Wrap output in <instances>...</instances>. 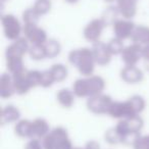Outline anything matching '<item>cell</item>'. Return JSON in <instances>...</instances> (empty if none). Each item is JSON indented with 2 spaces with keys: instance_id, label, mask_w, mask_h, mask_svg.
Instances as JSON below:
<instances>
[{
  "instance_id": "1",
  "label": "cell",
  "mask_w": 149,
  "mask_h": 149,
  "mask_svg": "<svg viewBox=\"0 0 149 149\" xmlns=\"http://www.w3.org/2000/svg\"><path fill=\"white\" fill-rule=\"evenodd\" d=\"M68 59L72 66L77 68L82 77H90L94 74L97 63L94 58L92 48L81 47L70 50Z\"/></svg>"
},
{
  "instance_id": "2",
  "label": "cell",
  "mask_w": 149,
  "mask_h": 149,
  "mask_svg": "<svg viewBox=\"0 0 149 149\" xmlns=\"http://www.w3.org/2000/svg\"><path fill=\"white\" fill-rule=\"evenodd\" d=\"M44 149H72V143L65 128L61 126L51 129L42 139Z\"/></svg>"
},
{
  "instance_id": "3",
  "label": "cell",
  "mask_w": 149,
  "mask_h": 149,
  "mask_svg": "<svg viewBox=\"0 0 149 149\" xmlns=\"http://www.w3.org/2000/svg\"><path fill=\"white\" fill-rule=\"evenodd\" d=\"M1 26L3 34L7 40L11 42L19 39L23 36L24 24L13 13H5L1 17Z\"/></svg>"
},
{
  "instance_id": "4",
  "label": "cell",
  "mask_w": 149,
  "mask_h": 149,
  "mask_svg": "<svg viewBox=\"0 0 149 149\" xmlns=\"http://www.w3.org/2000/svg\"><path fill=\"white\" fill-rule=\"evenodd\" d=\"M112 102H113V99L109 95L101 93L87 98L86 107L92 113L102 116V114L108 113V110H109Z\"/></svg>"
},
{
  "instance_id": "5",
  "label": "cell",
  "mask_w": 149,
  "mask_h": 149,
  "mask_svg": "<svg viewBox=\"0 0 149 149\" xmlns=\"http://www.w3.org/2000/svg\"><path fill=\"white\" fill-rule=\"evenodd\" d=\"M143 127H144V120H143L141 116H134L130 118L118 120V124L116 125V129L122 136V142L123 137L130 133H141Z\"/></svg>"
},
{
  "instance_id": "6",
  "label": "cell",
  "mask_w": 149,
  "mask_h": 149,
  "mask_svg": "<svg viewBox=\"0 0 149 149\" xmlns=\"http://www.w3.org/2000/svg\"><path fill=\"white\" fill-rule=\"evenodd\" d=\"M105 28L106 25L101 19V17L93 19L84 27L83 36L85 38V40H87L88 42H91L93 44L95 42L100 41V38H101Z\"/></svg>"
},
{
  "instance_id": "7",
  "label": "cell",
  "mask_w": 149,
  "mask_h": 149,
  "mask_svg": "<svg viewBox=\"0 0 149 149\" xmlns=\"http://www.w3.org/2000/svg\"><path fill=\"white\" fill-rule=\"evenodd\" d=\"M136 26L137 25H135V23L132 19L120 17L111 27L114 37L125 41V40L132 39V36L134 34L135 29H136Z\"/></svg>"
},
{
  "instance_id": "8",
  "label": "cell",
  "mask_w": 149,
  "mask_h": 149,
  "mask_svg": "<svg viewBox=\"0 0 149 149\" xmlns=\"http://www.w3.org/2000/svg\"><path fill=\"white\" fill-rule=\"evenodd\" d=\"M30 46H31V43L28 41L27 38L22 36L21 38L11 42L10 45L7 46L6 50H5V58H24L28 54V52H29Z\"/></svg>"
},
{
  "instance_id": "9",
  "label": "cell",
  "mask_w": 149,
  "mask_h": 149,
  "mask_svg": "<svg viewBox=\"0 0 149 149\" xmlns=\"http://www.w3.org/2000/svg\"><path fill=\"white\" fill-rule=\"evenodd\" d=\"M23 36L31 44H45L49 38L47 32L37 25H24Z\"/></svg>"
},
{
  "instance_id": "10",
  "label": "cell",
  "mask_w": 149,
  "mask_h": 149,
  "mask_svg": "<svg viewBox=\"0 0 149 149\" xmlns=\"http://www.w3.org/2000/svg\"><path fill=\"white\" fill-rule=\"evenodd\" d=\"M91 48H92V51H93V55L97 65L105 66L110 63L113 55L110 52L109 48L107 46V43L102 42L100 40V41L95 42V43L92 44Z\"/></svg>"
},
{
  "instance_id": "11",
  "label": "cell",
  "mask_w": 149,
  "mask_h": 149,
  "mask_svg": "<svg viewBox=\"0 0 149 149\" xmlns=\"http://www.w3.org/2000/svg\"><path fill=\"white\" fill-rule=\"evenodd\" d=\"M120 58L125 65H137L142 59V46L134 42L126 45L124 51L120 54Z\"/></svg>"
},
{
  "instance_id": "12",
  "label": "cell",
  "mask_w": 149,
  "mask_h": 149,
  "mask_svg": "<svg viewBox=\"0 0 149 149\" xmlns=\"http://www.w3.org/2000/svg\"><path fill=\"white\" fill-rule=\"evenodd\" d=\"M120 77L129 85H136L144 80V72L138 65H125L120 70Z\"/></svg>"
},
{
  "instance_id": "13",
  "label": "cell",
  "mask_w": 149,
  "mask_h": 149,
  "mask_svg": "<svg viewBox=\"0 0 149 149\" xmlns=\"http://www.w3.org/2000/svg\"><path fill=\"white\" fill-rule=\"evenodd\" d=\"M107 116H109L112 118H116V120H123V118L134 116L131 112V108L127 100L125 101L113 100L109 110H108Z\"/></svg>"
},
{
  "instance_id": "14",
  "label": "cell",
  "mask_w": 149,
  "mask_h": 149,
  "mask_svg": "<svg viewBox=\"0 0 149 149\" xmlns=\"http://www.w3.org/2000/svg\"><path fill=\"white\" fill-rule=\"evenodd\" d=\"M19 120H21V111L17 106L13 104L3 106L0 110V125L1 126L15 124Z\"/></svg>"
},
{
  "instance_id": "15",
  "label": "cell",
  "mask_w": 149,
  "mask_h": 149,
  "mask_svg": "<svg viewBox=\"0 0 149 149\" xmlns=\"http://www.w3.org/2000/svg\"><path fill=\"white\" fill-rule=\"evenodd\" d=\"M116 5L120 11V17L132 19L137 15L138 0H116Z\"/></svg>"
},
{
  "instance_id": "16",
  "label": "cell",
  "mask_w": 149,
  "mask_h": 149,
  "mask_svg": "<svg viewBox=\"0 0 149 149\" xmlns=\"http://www.w3.org/2000/svg\"><path fill=\"white\" fill-rule=\"evenodd\" d=\"M28 70L26 68L25 70L19 72V74H13V84H15V93L19 95H26L27 93H29L33 88H32L31 84L28 79Z\"/></svg>"
},
{
  "instance_id": "17",
  "label": "cell",
  "mask_w": 149,
  "mask_h": 149,
  "mask_svg": "<svg viewBox=\"0 0 149 149\" xmlns=\"http://www.w3.org/2000/svg\"><path fill=\"white\" fill-rule=\"evenodd\" d=\"M15 93V84H13V74L4 72L0 77V97L2 99H8Z\"/></svg>"
},
{
  "instance_id": "18",
  "label": "cell",
  "mask_w": 149,
  "mask_h": 149,
  "mask_svg": "<svg viewBox=\"0 0 149 149\" xmlns=\"http://www.w3.org/2000/svg\"><path fill=\"white\" fill-rule=\"evenodd\" d=\"M86 79H87L88 90H89V97L103 93L106 86V82L101 76L92 74L90 77H86Z\"/></svg>"
},
{
  "instance_id": "19",
  "label": "cell",
  "mask_w": 149,
  "mask_h": 149,
  "mask_svg": "<svg viewBox=\"0 0 149 149\" xmlns=\"http://www.w3.org/2000/svg\"><path fill=\"white\" fill-rule=\"evenodd\" d=\"M76 95L72 92V89L68 88H62V89L58 90L56 93V101L61 107L63 108H72L76 103Z\"/></svg>"
},
{
  "instance_id": "20",
  "label": "cell",
  "mask_w": 149,
  "mask_h": 149,
  "mask_svg": "<svg viewBox=\"0 0 149 149\" xmlns=\"http://www.w3.org/2000/svg\"><path fill=\"white\" fill-rule=\"evenodd\" d=\"M50 126L49 123L43 118H37L32 120V134L33 138L36 139H42L50 132Z\"/></svg>"
},
{
  "instance_id": "21",
  "label": "cell",
  "mask_w": 149,
  "mask_h": 149,
  "mask_svg": "<svg viewBox=\"0 0 149 149\" xmlns=\"http://www.w3.org/2000/svg\"><path fill=\"white\" fill-rule=\"evenodd\" d=\"M15 135L22 139L33 138L32 134V120L28 118H21L13 126Z\"/></svg>"
},
{
  "instance_id": "22",
  "label": "cell",
  "mask_w": 149,
  "mask_h": 149,
  "mask_svg": "<svg viewBox=\"0 0 149 149\" xmlns=\"http://www.w3.org/2000/svg\"><path fill=\"white\" fill-rule=\"evenodd\" d=\"M131 41L134 43L140 44L141 46H144L149 44V27L144 25L136 26V29L132 36Z\"/></svg>"
},
{
  "instance_id": "23",
  "label": "cell",
  "mask_w": 149,
  "mask_h": 149,
  "mask_svg": "<svg viewBox=\"0 0 149 149\" xmlns=\"http://www.w3.org/2000/svg\"><path fill=\"white\" fill-rule=\"evenodd\" d=\"M133 116H141L146 107V100L141 95H133L127 99Z\"/></svg>"
},
{
  "instance_id": "24",
  "label": "cell",
  "mask_w": 149,
  "mask_h": 149,
  "mask_svg": "<svg viewBox=\"0 0 149 149\" xmlns=\"http://www.w3.org/2000/svg\"><path fill=\"white\" fill-rule=\"evenodd\" d=\"M72 90L77 98H89V90H88L86 77H82L76 80L72 84Z\"/></svg>"
},
{
  "instance_id": "25",
  "label": "cell",
  "mask_w": 149,
  "mask_h": 149,
  "mask_svg": "<svg viewBox=\"0 0 149 149\" xmlns=\"http://www.w3.org/2000/svg\"><path fill=\"white\" fill-rule=\"evenodd\" d=\"M49 70L51 72L52 76H53L54 80H55V83H61V82L65 81L68 79V68L65 64L60 63V62L54 63L51 65Z\"/></svg>"
},
{
  "instance_id": "26",
  "label": "cell",
  "mask_w": 149,
  "mask_h": 149,
  "mask_svg": "<svg viewBox=\"0 0 149 149\" xmlns=\"http://www.w3.org/2000/svg\"><path fill=\"white\" fill-rule=\"evenodd\" d=\"M5 65H6L7 72L11 74H19L26 70L24 58L19 57H9L5 58Z\"/></svg>"
},
{
  "instance_id": "27",
  "label": "cell",
  "mask_w": 149,
  "mask_h": 149,
  "mask_svg": "<svg viewBox=\"0 0 149 149\" xmlns=\"http://www.w3.org/2000/svg\"><path fill=\"white\" fill-rule=\"evenodd\" d=\"M44 45H45L46 49V55H47V58H49V59H54L57 56H59V54L61 53L62 47L58 40L49 38Z\"/></svg>"
},
{
  "instance_id": "28",
  "label": "cell",
  "mask_w": 149,
  "mask_h": 149,
  "mask_svg": "<svg viewBox=\"0 0 149 149\" xmlns=\"http://www.w3.org/2000/svg\"><path fill=\"white\" fill-rule=\"evenodd\" d=\"M120 11H118L116 5H110L108 6L105 10L102 13L101 19L104 22V24L106 25V27L108 26H112L118 19H120Z\"/></svg>"
},
{
  "instance_id": "29",
  "label": "cell",
  "mask_w": 149,
  "mask_h": 149,
  "mask_svg": "<svg viewBox=\"0 0 149 149\" xmlns=\"http://www.w3.org/2000/svg\"><path fill=\"white\" fill-rule=\"evenodd\" d=\"M28 55L35 61H41L47 58L45 45L44 44H31Z\"/></svg>"
},
{
  "instance_id": "30",
  "label": "cell",
  "mask_w": 149,
  "mask_h": 149,
  "mask_svg": "<svg viewBox=\"0 0 149 149\" xmlns=\"http://www.w3.org/2000/svg\"><path fill=\"white\" fill-rule=\"evenodd\" d=\"M40 17H41L33 8V6L26 8L22 13V21L24 25H37Z\"/></svg>"
},
{
  "instance_id": "31",
  "label": "cell",
  "mask_w": 149,
  "mask_h": 149,
  "mask_svg": "<svg viewBox=\"0 0 149 149\" xmlns=\"http://www.w3.org/2000/svg\"><path fill=\"white\" fill-rule=\"evenodd\" d=\"M33 8L37 11V13L40 17H43L51 11L52 1L51 0H35Z\"/></svg>"
},
{
  "instance_id": "32",
  "label": "cell",
  "mask_w": 149,
  "mask_h": 149,
  "mask_svg": "<svg viewBox=\"0 0 149 149\" xmlns=\"http://www.w3.org/2000/svg\"><path fill=\"white\" fill-rule=\"evenodd\" d=\"M104 140L110 145L122 144V136L116 131V127L110 128L105 131V133H104Z\"/></svg>"
},
{
  "instance_id": "33",
  "label": "cell",
  "mask_w": 149,
  "mask_h": 149,
  "mask_svg": "<svg viewBox=\"0 0 149 149\" xmlns=\"http://www.w3.org/2000/svg\"><path fill=\"white\" fill-rule=\"evenodd\" d=\"M107 46H108V48H109L112 55H120L122 52L124 51L125 47H126L124 41L116 37L111 38V39L107 42Z\"/></svg>"
},
{
  "instance_id": "34",
  "label": "cell",
  "mask_w": 149,
  "mask_h": 149,
  "mask_svg": "<svg viewBox=\"0 0 149 149\" xmlns=\"http://www.w3.org/2000/svg\"><path fill=\"white\" fill-rule=\"evenodd\" d=\"M55 84L53 76L49 70H42L41 72V79H40V87L42 88H50Z\"/></svg>"
},
{
  "instance_id": "35",
  "label": "cell",
  "mask_w": 149,
  "mask_h": 149,
  "mask_svg": "<svg viewBox=\"0 0 149 149\" xmlns=\"http://www.w3.org/2000/svg\"><path fill=\"white\" fill-rule=\"evenodd\" d=\"M41 72L42 70H28V79L31 84L32 88L40 87V79H41Z\"/></svg>"
},
{
  "instance_id": "36",
  "label": "cell",
  "mask_w": 149,
  "mask_h": 149,
  "mask_svg": "<svg viewBox=\"0 0 149 149\" xmlns=\"http://www.w3.org/2000/svg\"><path fill=\"white\" fill-rule=\"evenodd\" d=\"M132 147L133 149H149V134H141Z\"/></svg>"
},
{
  "instance_id": "37",
  "label": "cell",
  "mask_w": 149,
  "mask_h": 149,
  "mask_svg": "<svg viewBox=\"0 0 149 149\" xmlns=\"http://www.w3.org/2000/svg\"><path fill=\"white\" fill-rule=\"evenodd\" d=\"M25 149H44L42 140L36 138H31L25 145Z\"/></svg>"
},
{
  "instance_id": "38",
  "label": "cell",
  "mask_w": 149,
  "mask_h": 149,
  "mask_svg": "<svg viewBox=\"0 0 149 149\" xmlns=\"http://www.w3.org/2000/svg\"><path fill=\"white\" fill-rule=\"evenodd\" d=\"M85 146L87 147L88 149H100V148H101V147H100V143L97 142L96 140L88 141V142L86 143Z\"/></svg>"
},
{
  "instance_id": "39",
  "label": "cell",
  "mask_w": 149,
  "mask_h": 149,
  "mask_svg": "<svg viewBox=\"0 0 149 149\" xmlns=\"http://www.w3.org/2000/svg\"><path fill=\"white\" fill-rule=\"evenodd\" d=\"M142 59H149V44L142 46Z\"/></svg>"
},
{
  "instance_id": "40",
  "label": "cell",
  "mask_w": 149,
  "mask_h": 149,
  "mask_svg": "<svg viewBox=\"0 0 149 149\" xmlns=\"http://www.w3.org/2000/svg\"><path fill=\"white\" fill-rule=\"evenodd\" d=\"M144 68L146 72H149V59L144 60Z\"/></svg>"
},
{
  "instance_id": "41",
  "label": "cell",
  "mask_w": 149,
  "mask_h": 149,
  "mask_svg": "<svg viewBox=\"0 0 149 149\" xmlns=\"http://www.w3.org/2000/svg\"><path fill=\"white\" fill-rule=\"evenodd\" d=\"M80 0H64V2L68 3V4H76V3L79 2Z\"/></svg>"
},
{
  "instance_id": "42",
  "label": "cell",
  "mask_w": 149,
  "mask_h": 149,
  "mask_svg": "<svg viewBox=\"0 0 149 149\" xmlns=\"http://www.w3.org/2000/svg\"><path fill=\"white\" fill-rule=\"evenodd\" d=\"M104 2L106 3H113V2H116V0H103Z\"/></svg>"
},
{
  "instance_id": "43",
  "label": "cell",
  "mask_w": 149,
  "mask_h": 149,
  "mask_svg": "<svg viewBox=\"0 0 149 149\" xmlns=\"http://www.w3.org/2000/svg\"><path fill=\"white\" fill-rule=\"evenodd\" d=\"M72 149H88V148L86 146H84L83 148H82V147H74Z\"/></svg>"
},
{
  "instance_id": "44",
  "label": "cell",
  "mask_w": 149,
  "mask_h": 149,
  "mask_svg": "<svg viewBox=\"0 0 149 149\" xmlns=\"http://www.w3.org/2000/svg\"><path fill=\"white\" fill-rule=\"evenodd\" d=\"M1 1H2V2H5V1H7V0H1Z\"/></svg>"
}]
</instances>
